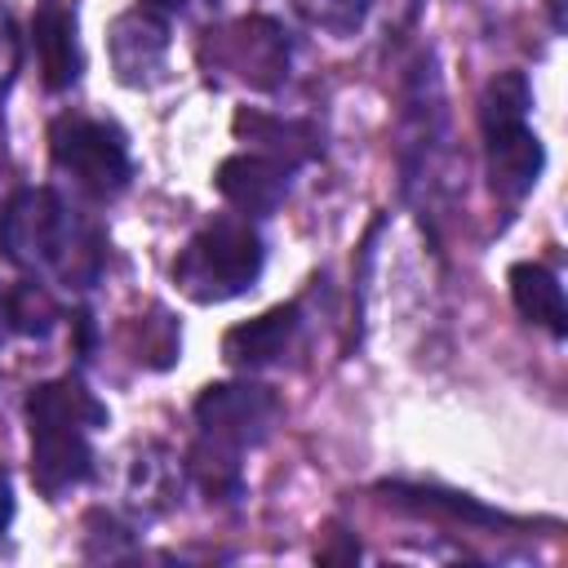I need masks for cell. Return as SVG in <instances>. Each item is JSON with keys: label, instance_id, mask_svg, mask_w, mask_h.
I'll return each mask as SVG.
<instances>
[{"label": "cell", "instance_id": "7c38bea8", "mask_svg": "<svg viewBox=\"0 0 568 568\" xmlns=\"http://www.w3.org/2000/svg\"><path fill=\"white\" fill-rule=\"evenodd\" d=\"M510 297L528 324H541L550 337H568V302H564V284L555 280V271H546L541 262H515Z\"/></svg>", "mask_w": 568, "mask_h": 568}, {"label": "cell", "instance_id": "6da1fadb", "mask_svg": "<svg viewBox=\"0 0 568 568\" xmlns=\"http://www.w3.org/2000/svg\"><path fill=\"white\" fill-rule=\"evenodd\" d=\"M262 235L248 217H217L204 231H195L191 244L178 253L173 280L191 302L213 306L253 288V280L262 275Z\"/></svg>", "mask_w": 568, "mask_h": 568}, {"label": "cell", "instance_id": "44dd1931", "mask_svg": "<svg viewBox=\"0 0 568 568\" xmlns=\"http://www.w3.org/2000/svg\"><path fill=\"white\" fill-rule=\"evenodd\" d=\"M355 559H359V541L346 528L328 524V546H320V564H355Z\"/></svg>", "mask_w": 568, "mask_h": 568}, {"label": "cell", "instance_id": "7a4b0ae2", "mask_svg": "<svg viewBox=\"0 0 568 568\" xmlns=\"http://www.w3.org/2000/svg\"><path fill=\"white\" fill-rule=\"evenodd\" d=\"M49 151L62 173H71L93 195H115L129 186V146L115 124L89 115H58L49 129Z\"/></svg>", "mask_w": 568, "mask_h": 568}, {"label": "cell", "instance_id": "e0dca14e", "mask_svg": "<svg viewBox=\"0 0 568 568\" xmlns=\"http://www.w3.org/2000/svg\"><path fill=\"white\" fill-rule=\"evenodd\" d=\"M240 453L235 448H226V444H217V439H209V435H200L195 444H191V453H186V470L195 475V484L209 493V497H240V462H235Z\"/></svg>", "mask_w": 568, "mask_h": 568}, {"label": "cell", "instance_id": "7402d4cb", "mask_svg": "<svg viewBox=\"0 0 568 568\" xmlns=\"http://www.w3.org/2000/svg\"><path fill=\"white\" fill-rule=\"evenodd\" d=\"M9 519H13V488H9V470L0 466V532L9 528Z\"/></svg>", "mask_w": 568, "mask_h": 568}, {"label": "cell", "instance_id": "d4e9b609", "mask_svg": "<svg viewBox=\"0 0 568 568\" xmlns=\"http://www.w3.org/2000/svg\"><path fill=\"white\" fill-rule=\"evenodd\" d=\"M4 328H9V311H4V293H0V342H4Z\"/></svg>", "mask_w": 568, "mask_h": 568}, {"label": "cell", "instance_id": "cb8c5ba5", "mask_svg": "<svg viewBox=\"0 0 568 568\" xmlns=\"http://www.w3.org/2000/svg\"><path fill=\"white\" fill-rule=\"evenodd\" d=\"M186 0H142V9H155V13H173V9H182Z\"/></svg>", "mask_w": 568, "mask_h": 568}, {"label": "cell", "instance_id": "4fadbf2b", "mask_svg": "<svg viewBox=\"0 0 568 568\" xmlns=\"http://www.w3.org/2000/svg\"><path fill=\"white\" fill-rule=\"evenodd\" d=\"M27 422L31 426H106V408L93 399V390L80 382V377H58V382H44L27 395Z\"/></svg>", "mask_w": 568, "mask_h": 568}, {"label": "cell", "instance_id": "5b68a950", "mask_svg": "<svg viewBox=\"0 0 568 568\" xmlns=\"http://www.w3.org/2000/svg\"><path fill=\"white\" fill-rule=\"evenodd\" d=\"M213 36V71H231L248 89H280L288 75V40L271 18H240Z\"/></svg>", "mask_w": 568, "mask_h": 568}, {"label": "cell", "instance_id": "8fae6325", "mask_svg": "<svg viewBox=\"0 0 568 568\" xmlns=\"http://www.w3.org/2000/svg\"><path fill=\"white\" fill-rule=\"evenodd\" d=\"M293 333H297V302L271 306L257 320H244V324L226 328L222 359L231 368H262V364H271V359L284 355V346L293 342Z\"/></svg>", "mask_w": 568, "mask_h": 568}, {"label": "cell", "instance_id": "ac0fdd59", "mask_svg": "<svg viewBox=\"0 0 568 568\" xmlns=\"http://www.w3.org/2000/svg\"><path fill=\"white\" fill-rule=\"evenodd\" d=\"M4 311H9V328H18L22 337H49L58 324V302L49 297L44 284L22 280L4 293Z\"/></svg>", "mask_w": 568, "mask_h": 568}, {"label": "cell", "instance_id": "ffe728a7", "mask_svg": "<svg viewBox=\"0 0 568 568\" xmlns=\"http://www.w3.org/2000/svg\"><path fill=\"white\" fill-rule=\"evenodd\" d=\"M18 67H22V36H18L9 9H0V93L13 84Z\"/></svg>", "mask_w": 568, "mask_h": 568}, {"label": "cell", "instance_id": "603a6c76", "mask_svg": "<svg viewBox=\"0 0 568 568\" xmlns=\"http://www.w3.org/2000/svg\"><path fill=\"white\" fill-rule=\"evenodd\" d=\"M546 9H550V27L564 31V27H568V18H564V0H546Z\"/></svg>", "mask_w": 568, "mask_h": 568}, {"label": "cell", "instance_id": "9c48e42d", "mask_svg": "<svg viewBox=\"0 0 568 568\" xmlns=\"http://www.w3.org/2000/svg\"><path fill=\"white\" fill-rule=\"evenodd\" d=\"M484 160H488V182L501 200H524L546 164L541 138L528 124H510L497 133H484Z\"/></svg>", "mask_w": 568, "mask_h": 568}, {"label": "cell", "instance_id": "9a60e30c", "mask_svg": "<svg viewBox=\"0 0 568 568\" xmlns=\"http://www.w3.org/2000/svg\"><path fill=\"white\" fill-rule=\"evenodd\" d=\"M528 106H532V89L524 71H501L488 80L484 98H479V129L497 133L510 124H528Z\"/></svg>", "mask_w": 568, "mask_h": 568}, {"label": "cell", "instance_id": "30bf717a", "mask_svg": "<svg viewBox=\"0 0 568 568\" xmlns=\"http://www.w3.org/2000/svg\"><path fill=\"white\" fill-rule=\"evenodd\" d=\"M31 44L40 58V75L49 89H71L80 75V44H75V18L62 0H40L31 13Z\"/></svg>", "mask_w": 568, "mask_h": 568}, {"label": "cell", "instance_id": "d6986e66", "mask_svg": "<svg viewBox=\"0 0 568 568\" xmlns=\"http://www.w3.org/2000/svg\"><path fill=\"white\" fill-rule=\"evenodd\" d=\"M297 4L315 27H324L333 36H351L368 13V0H297Z\"/></svg>", "mask_w": 568, "mask_h": 568}, {"label": "cell", "instance_id": "277c9868", "mask_svg": "<svg viewBox=\"0 0 568 568\" xmlns=\"http://www.w3.org/2000/svg\"><path fill=\"white\" fill-rule=\"evenodd\" d=\"M71 213L62 209V200L49 186H27L18 191L4 213H0V253L4 262L36 271V266H53V253L67 235Z\"/></svg>", "mask_w": 568, "mask_h": 568}, {"label": "cell", "instance_id": "ba28073f", "mask_svg": "<svg viewBox=\"0 0 568 568\" xmlns=\"http://www.w3.org/2000/svg\"><path fill=\"white\" fill-rule=\"evenodd\" d=\"M213 186L222 191V200H231L240 213L248 217H262V213H275L288 195V169L275 164L271 155H253V151H240V155H226L213 173Z\"/></svg>", "mask_w": 568, "mask_h": 568}, {"label": "cell", "instance_id": "3957f363", "mask_svg": "<svg viewBox=\"0 0 568 568\" xmlns=\"http://www.w3.org/2000/svg\"><path fill=\"white\" fill-rule=\"evenodd\" d=\"M195 422H200V435L235 453L257 448L280 422V399L257 382H213L195 399Z\"/></svg>", "mask_w": 568, "mask_h": 568}, {"label": "cell", "instance_id": "8992f818", "mask_svg": "<svg viewBox=\"0 0 568 568\" xmlns=\"http://www.w3.org/2000/svg\"><path fill=\"white\" fill-rule=\"evenodd\" d=\"M93 470V448L84 426H31V484L44 497H62Z\"/></svg>", "mask_w": 568, "mask_h": 568}, {"label": "cell", "instance_id": "2e32d148", "mask_svg": "<svg viewBox=\"0 0 568 568\" xmlns=\"http://www.w3.org/2000/svg\"><path fill=\"white\" fill-rule=\"evenodd\" d=\"M382 493L399 506H413V510H430V515H448V519H466V524H506L501 510H488L479 506L475 497L466 493H444V488H413V484H382Z\"/></svg>", "mask_w": 568, "mask_h": 568}, {"label": "cell", "instance_id": "52a82bcc", "mask_svg": "<svg viewBox=\"0 0 568 568\" xmlns=\"http://www.w3.org/2000/svg\"><path fill=\"white\" fill-rule=\"evenodd\" d=\"M106 49H111L115 75L124 84H151L155 71L164 67V53H169V27L151 9H129L111 22Z\"/></svg>", "mask_w": 568, "mask_h": 568}, {"label": "cell", "instance_id": "5bb4252c", "mask_svg": "<svg viewBox=\"0 0 568 568\" xmlns=\"http://www.w3.org/2000/svg\"><path fill=\"white\" fill-rule=\"evenodd\" d=\"M235 133L257 142L275 164L284 169H297L302 160H311L320 151V133L302 120H275V115H262V111H240L235 115Z\"/></svg>", "mask_w": 568, "mask_h": 568}]
</instances>
